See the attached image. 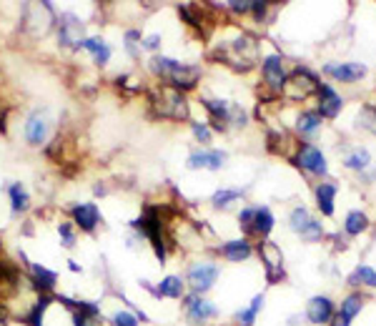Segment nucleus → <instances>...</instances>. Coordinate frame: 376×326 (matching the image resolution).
Masks as SVG:
<instances>
[{"mask_svg":"<svg viewBox=\"0 0 376 326\" xmlns=\"http://www.w3.org/2000/svg\"><path fill=\"white\" fill-rule=\"evenodd\" d=\"M218 273H221V268L216 266L213 261H193L191 266H188V271H186V278L183 281L191 286V294H206L208 289H213L218 281Z\"/></svg>","mask_w":376,"mask_h":326,"instance_id":"nucleus-5","label":"nucleus"},{"mask_svg":"<svg viewBox=\"0 0 376 326\" xmlns=\"http://www.w3.org/2000/svg\"><path fill=\"white\" fill-rule=\"evenodd\" d=\"M271 231H274V214H271L269 206H259V209H254V219H251L249 236L269 239Z\"/></svg>","mask_w":376,"mask_h":326,"instance_id":"nucleus-22","label":"nucleus"},{"mask_svg":"<svg viewBox=\"0 0 376 326\" xmlns=\"http://www.w3.org/2000/svg\"><path fill=\"white\" fill-rule=\"evenodd\" d=\"M318 75L311 73L308 68H294V73H289V80H286V88H284V93H286L289 98H306L308 93H316L318 88Z\"/></svg>","mask_w":376,"mask_h":326,"instance_id":"nucleus-8","label":"nucleus"},{"mask_svg":"<svg viewBox=\"0 0 376 326\" xmlns=\"http://www.w3.org/2000/svg\"><path fill=\"white\" fill-rule=\"evenodd\" d=\"M144 286L151 291L154 296H159V299H183V289H186V281L178 276V273H168L166 278H161L156 286H151V283L144 281Z\"/></svg>","mask_w":376,"mask_h":326,"instance_id":"nucleus-17","label":"nucleus"},{"mask_svg":"<svg viewBox=\"0 0 376 326\" xmlns=\"http://www.w3.org/2000/svg\"><path fill=\"white\" fill-rule=\"evenodd\" d=\"M68 266H70V271H80V263H75V261H68Z\"/></svg>","mask_w":376,"mask_h":326,"instance_id":"nucleus-37","label":"nucleus"},{"mask_svg":"<svg viewBox=\"0 0 376 326\" xmlns=\"http://www.w3.org/2000/svg\"><path fill=\"white\" fill-rule=\"evenodd\" d=\"M344 229H346V234H349V236H359V234H364V231L369 229V216H366L364 211H349V216H346Z\"/></svg>","mask_w":376,"mask_h":326,"instance_id":"nucleus-28","label":"nucleus"},{"mask_svg":"<svg viewBox=\"0 0 376 326\" xmlns=\"http://www.w3.org/2000/svg\"><path fill=\"white\" fill-rule=\"evenodd\" d=\"M259 254H261V261H264L266 278H269V283L284 281L286 271H284V259H281V249L276 246V244H271L269 239H264L259 244Z\"/></svg>","mask_w":376,"mask_h":326,"instance_id":"nucleus-11","label":"nucleus"},{"mask_svg":"<svg viewBox=\"0 0 376 326\" xmlns=\"http://www.w3.org/2000/svg\"><path fill=\"white\" fill-rule=\"evenodd\" d=\"M80 48L88 50L90 58H93V63L98 65V68H106L108 63H111V45L103 40L101 36H93V38H85L83 43H80Z\"/></svg>","mask_w":376,"mask_h":326,"instance_id":"nucleus-21","label":"nucleus"},{"mask_svg":"<svg viewBox=\"0 0 376 326\" xmlns=\"http://www.w3.org/2000/svg\"><path fill=\"white\" fill-rule=\"evenodd\" d=\"M8 198H11V214L13 216H23L28 209H31V193L26 191V186H23L21 181L11 183V188H8Z\"/></svg>","mask_w":376,"mask_h":326,"instance_id":"nucleus-23","label":"nucleus"},{"mask_svg":"<svg viewBox=\"0 0 376 326\" xmlns=\"http://www.w3.org/2000/svg\"><path fill=\"white\" fill-rule=\"evenodd\" d=\"M289 224H291V229L296 231V234L301 236L304 241H308V244H313V241H321L323 239L321 224H318V221L313 219V216L308 214L304 206H296V209L291 211V216H289Z\"/></svg>","mask_w":376,"mask_h":326,"instance_id":"nucleus-9","label":"nucleus"},{"mask_svg":"<svg viewBox=\"0 0 376 326\" xmlns=\"http://www.w3.org/2000/svg\"><path fill=\"white\" fill-rule=\"evenodd\" d=\"M349 283H354V286H371V289H376V268L359 266L349 276Z\"/></svg>","mask_w":376,"mask_h":326,"instance_id":"nucleus-30","label":"nucleus"},{"mask_svg":"<svg viewBox=\"0 0 376 326\" xmlns=\"http://www.w3.org/2000/svg\"><path fill=\"white\" fill-rule=\"evenodd\" d=\"M261 80L274 91V96H281V93H284L289 73H286V65H284V58H281V55H266L264 63H261Z\"/></svg>","mask_w":376,"mask_h":326,"instance_id":"nucleus-6","label":"nucleus"},{"mask_svg":"<svg viewBox=\"0 0 376 326\" xmlns=\"http://www.w3.org/2000/svg\"><path fill=\"white\" fill-rule=\"evenodd\" d=\"M116 86L121 88V93H128V96H133V93H141V80L136 78V75H131V73H123V75H118L116 78Z\"/></svg>","mask_w":376,"mask_h":326,"instance_id":"nucleus-33","label":"nucleus"},{"mask_svg":"<svg viewBox=\"0 0 376 326\" xmlns=\"http://www.w3.org/2000/svg\"><path fill=\"white\" fill-rule=\"evenodd\" d=\"M228 156L223 151H191L188 153V168L191 171H221Z\"/></svg>","mask_w":376,"mask_h":326,"instance_id":"nucleus-14","label":"nucleus"},{"mask_svg":"<svg viewBox=\"0 0 376 326\" xmlns=\"http://www.w3.org/2000/svg\"><path fill=\"white\" fill-rule=\"evenodd\" d=\"M55 33H58V45L65 50L80 48L85 40V26L75 13H58L55 16Z\"/></svg>","mask_w":376,"mask_h":326,"instance_id":"nucleus-3","label":"nucleus"},{"mask_svg":"<svg viewBox=\"0 0 376 326\" xmlns=\"http://www.w3.org/2000/svg\"><path fill=\"white\" fill-rule=\"evenodd\" d=\"M191 131H193V138L198 141V143H211V138H213V129L208 124H198V121H193L191 124Z\"/></svg>","mask_w":376,"mask_h":326,"instance_id":"nucleus-34","label":"nucleus"},{"mask_svg":"<svg viewBox=\"0 0 376 326\" xmlns=\"http://www.w3.org/2000/svg\"><path fill=\"white\" fill-rule=\"evenodd\" d=\"M141 321H146V316L136 314V311H131V309H118V311H113V316H111L113 326H138Z\"/></svg>","mask_w":376,"mask_h":326,"instance_id":"nucleus-31","label":"nucleus"},{"mask_svg":"<svg viewBox=\"0 0 376 326\" xmlns=\"http://www.w3.org/2000/svg\"><path fill=\"white\" fill-rule=\"evenodd\" d=\"M323 73L328 78L341 80V83H356L366 75V65L361 63H326L323 65Z\"/></svg>","mask_w":376,"mask_h":326,"instance_id":"nucleus-19","label":"nucleus"},{"mask_svg":"<svg viewBox=\"0 0 376 326\" xmlns=\"http://www.w3.org/2000/svg\"><path fill=\"white\" fill-rule=\"evenodd\" d=\"M218 254H221L226 261L241 263V261H249V259L254 256V246H251L249 239H233V241H226V244H221Z\"/></svg>","mask_w":376,"mask_h":326,"instance_id":"nucleus-20","label":"nucleus"},{"mask_svg":"<svg viewBox=\"0 0 376 326\" xmlns=\"http://www.w3.org/2000/svg\"><path fill=\"white\" fill-rule=\"evenodd\" d=\"M261 306H264V294H259L249 306H246V309H241L239 314H236V324L239 326H254V321L259 319Z\"/></svg>","mask_w":376,"mask_h":326,"instance_id":"nucleus-27","label":"nucleus"},{"mask_svg":"<svg viewBox=\"0 0 376 326\" xmlns=\"http://www.w3.org/2000/svg\"><path fill=\"white\" fill-rule=\"evenodd\" d=\"M316 206L323 216H334V201H336V183H318L316 186Z\"/></svg>","mask_w":376,"mask_h":326,"instance_id":"nucleus-24","label":"nucleus"},{"mask_svg":"<svg viewBox=\"0 0 376 326\" xmlns=\"http://www.w3.org/2000/svg\"><path fill=\"white\" fill-rule=\"evenodd\" d=\"M251 219H254V209H241V214H239V224H241V229L249 234V229H251Z\"/></svg>","mask_w":376,"mask_h":326,"instance_id":"nucleus-36","label":"nucleus"},{"mask_svg":"<svg viewBox=\"0 0 376 326\" xmlns=\"http://www.w3.org/2000/svg\"><path fill=\"white\" fill-rule=\"evenodd\" d=\"M26 276L38 296H53L55 286H58V273L53 268L43 266V263H28Z\"/></svg>","mask_w":376,"mask_h":326,"instance_id":"nucleus-12","label":"nucleus"},{"mask_svg":"<svg viewBox=\"0 0 376 326\" xmlns=\"http://www.w3.org/2000/svg\"><path fill=\"white\" fill-rule=\"evenodd\" d=\"M294 166L304 168V171L313 173V176H326L328 173V166H326V158H323V153L316 148V146L311 143H301L296 151H294Z\"/></svg>","mask_w":376,"mask_h":326,"instance_id":"nucleus-7","label":"nucleus"},{"mask_svg":"<svg viewBox=\"0 0 376 326\" xmlns=\"http://www.w3.org/2000/svg\"><path fill=\"white\" fill-rule=\"evenodd\" d=\"M369 161H371L369 151H366V148H354L351 153H346L344 166L351 168V171H364V168L369 166Z\"/></svg>","mask_w":376,"mask_h":326,"instance_id":"nucleus-29","label":"nucleus"},{"mask_svg":"<svg viewBox=\"0 0 376 326\" xmlns=\"http://www.w3.org/2000/svg\"><path fill=\"white\" fill-rule=\"evenodd\" d=\"M244 196V191L241 188H218L216 193L211 196V203H213V209H228L231 203H236L239 198Z\"/></svg>","mask_w":376,"mask_h":326,"instance_id":"nucleus-26","label":"nucleus"},{"mask_svg":"<svg viewBox=\"0 0 376 326\" xmlns=\"http://www.w3.org/2000/svg\"><path fill=\"white\" fill-rule=\"evenodd\" d=\"M334 314H336V306H334V301L328 299V296H311V299H308L306 319L311 321V324H316V326L331 324Z\"/></svg>","mask_w":376,"mask_h":326,"instance_id":"nucleus-16","label":"nucleus"},{"mask_svg":"<svg viewBox=\"0 0 376 326\" xmlns=\"http://www.w3.org/2000/svg\"><path fill=\"white\" fill-rule=\"evenodd\" d=\"M141 48L149 50V53H154V55H159V48H161V33H154V36L144 38V40H141Z\"/></svg>","mask_w":376,"mask_h":326,"instance_id":"nucleus-35","label":"nucleus"},{"mask_svg":"<svg viewBox=\"0 0 376 326\" xmlns=\"http://www.w3.org/2000/svg\"><path fill=\"white\" fill-rule=\"evenodd\" d=\"M183 306H186V319L191 321V324H206V321H213L218 316V306L201 294L183 296Z\"/></svg>","mask_w":376,"mask_h":326,"instance_id":"nucleus-10","label":"nucleus"},{"mask_svg":"<svg viewBox=\"0 0 376 326\" xmlns=\"http://www.w3.org/2000/svg\"><path fill=\"white\" fill-rule=\"evenodd\" d=\"M149 70L151 75L161 78L163 86H171L181 93H188V91H196V86L201 83V75L203 70L198 65L191 63H181V60H173L168 55H154L149 60Z\"/></svg>","mask_w":376,"mask_h":326,"instance_id":"nucleus-1","label":"nucleus"},{"mask_svg":"<svg viewBox=\"0 0 376 326\" xmlns=\"http://www.w3.org/2000/svg\"><path fill=\"white\" fill-rule=\"evenodd\" d=\"M149 106L163 121H188L191 118V108H188V101H186V93L176 91L171 86L151 88Z\"/></svg>","mask_w":376,"mask_h":326,"instance_id":"nucleus-2","label":"nucleus"},{"mask_svg":"<svg viewBox=\"0 0 376 326\" xmlns=\"http://www.w3.org/2000/svg\"><path fill=\"white\" fill-rule=\"evenodd\" d=\"M70 221L83 234H96L98 226H101V211H98L96 203H75L70 209Z\"/></svg>","mask_w":376,"mask_h":326,"instance_id":"nucleus-13","label":"nucleus"},{"mask_svg":"<svg viewBox=\"0 0 376 326\" xmlns=\"http://www.w3.org/2000/svg\"><path fill=\"white\" fill-rule=\"evenodd\" d=\"M58 239H60V244H63L65 249H73L75 244H78V234H75L73 221H60V226H58Z\"/></svg>","mask_w":376,"mask_h":326,"instance_id":"nucleus-32","label":"nucleus"},{"mask_svg":"<svg viewBox=\"0 0 376 326\" xmlns=\"http://www.w3.org/2000/svg\"><path fill=\"white\" fill-rule=\"evenodd\" d=\"M50 134H53V121L45 111H31L26 116V124H23V141L33 148H41V146L48 143Z\"/></svg>","mask_w":376,"mask_h":326,"instance_id":"nucleus-4","label":"nucleus"},{"mask_svg":"<svg viewBox=\"0 0 376 326\" xmlns=\"http://www.w3.org/2000/svg\"><path fill=\"white\" fill-rule=\"evenodd\" d=\"M321 126H323V118L318 116L316 111H304L301 116L296 118V134L304 136V138L313 136Z\"/></svg>","mask_w":376,"mask_h":326,"instance_id":"nucleus-25","label":"nucleus"},{"mask_svg":"<svg viewBox=\"0 0 376 326\" xmlns=\"http://www.w3.org/2000/svg\"><path fill=\"white\" fill-rule=\"evenodd\" d=\"M316 98H318V116L321 118H336L344 108V98L328 86V83H318L316 88Z\"/></svg>","mask_w":376,"mask_h":326,"instance_id":"nucleus-15","label":"nucleus"},{"mask_svg":"<svg viewBox=\"0 0 376 326\" xmlns=\"http://www.w3.org/2000/svg\"><path fill=\"white\" fill-rule=\"evenodd\" d=\"M366 299L361 291H354V294H349L344 301H341V309L334 314V319H331V326H349L351 321L356 319V314H361V309H364Z\"/></svg>","mask_w":376,"mask_h":326,"instance_id":"nucleus-18","label":"nucleus"}]
</instances>
